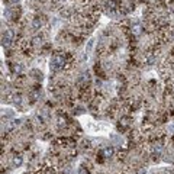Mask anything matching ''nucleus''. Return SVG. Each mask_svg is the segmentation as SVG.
Listing matches in <instances>:
<instances>
[{"mask_svg":"<svg viewBox=\"0 0 174 174\" xmlns=\"http://www.w3.org/2000/svg\"><path fill=\"white\" fill-rule=\"evenodd\" d=\"M68 60V55L67 54H62V52H57V54H54L52 55V58H51V70L52 71H60V70H62L65 65H67V61Z\"/></svg>","mask_w":174,"mask_h":174,"instance_id":"1","label":"nucleus"},{"mask_svg":"<svg viewBox=\"0 0 174 174\" xmlns=\"http://www.w3.org/2000/svg\"><path fill=\"white\" fill-rule=\"evenodd\" d=\"M13 36H15L13 31H12V29H8V31H6V34H3V38H2V44H3V47H6V48H8V47L12 44Z\"/></svg>","mask_w":174,"mask_h":174,"instance_id":"2","label":"nucleus"},{"mask_svg":"<svg viewBox=\"0 0 174 174\" xmlns=\"http://www.w3.org/2000/svg\"><path fill=\"white\" fill-rule=\"evenodd\" d=\"M42 28V21H41V18H35L34 21H32V29L34 31H38V29H41Z\"/></svg>","mask_w":174,"mask_h":174,"instance_id":"3","label":"nucleus"},{"mask_svg":"<svg viewBox=\"0 0 174 174\" xmlns=\"http://www.w3.org/2000/svg\"><path fill=\"white\" fill-rule=\"evenodd\" d=\"M103 155H105L106 158L112 157V155H113V148H112V147H106V148L103 149Z\"/></svg>","mask_w":174,"mask_h":174,"instance_id":"4","label":"nucleus"},{"mask_svg":"<svg viewBox=\"0 0 174 174\" xmlns=\"http://www.w3.org/2000/svg\"><path fill=\"white\" fill-rule=\"evenodd\" d=\"M132 34H134V35H139V34H141V25H139L138 22L132 26Z\"/></svg>","mask_w":174,"mask_h":174,"instance_id":"5","label":"nucleus"},{"mask_svg":"<svg viewBox=\"0 0 174 174\" xmlns=\"http://www.w3.org/2000/svg\"><path fill=\"white\" fill-rule=\"evenodd\" d=\"M22 161H23L22 157H21V155H16V157L13 158V165H15V167H19V165L22 164Z\"/></svg>","mask_w":174,"mask_h":174,"instance_id":"6","label":"nucleus"},{"mask_svg":"<svg viewBox=\"0 0 174 174\" xmlns=\"http://www.w3.org/2000/svg\"><path fill=\"white\" fill-rule=\"evenodd\" d=\"M13 71H15V73H22V71H23V67H22L21 64H16V65H13Z\"/></svg>","mask_w":174,"mask_h":174,"instance_id":"7","label":"nucleus"},{"mask_svg":"<svg viewBox=\"0 0 174 174\" xmlns=\"http://www.w3.org/2000/svg\"><path fill=\"white\" fill-rule=\"evenodd\" d=\"M42 44V36H35L34 38V45H39Z\"/></svg>","mask_w":174,"mask_h":174,"instance_id":"8","label":"nucleus"},{"mask_svg":"<svg viewBox=\"0 0 174 174\" xmlns=\"http://www.w3.org/2000/svg\"><path fill=\"white\" fill-rule=\"evenodd\" d=\"M78 174H89V170H87L86 167H81V168L78 170Z\"/></svg>","mask_w":174,"mask_h":174,"instance_id":"9","label":"nucleus"},{"mask_svg":"<svg viewBox=\"0 0 174 174\" xmlns=\"http://www.w3.org/2000/svg\"><path fill=\"white\" fill-rule=\"evenodd\" d=\"M168 131H170V132H174V126H170V128H168Z\"/></svg>","mask_w":174,"mask_h":174,"instance_id":"10","label":"nucleus"},{"mask_svg":"<svg viewBox=\"0 0 174 174\" xmlns=\"http://www.w3.org/2000/svg\"><path fill=\"white\" fill-rule=\"evenodd\" d=\"M10 2H12V3H18V2H19V0H10Z\"/></svg>","mask_w":174,"mask_h":174,"instance_id":"11","label":"nucleus"}]
</instances>
